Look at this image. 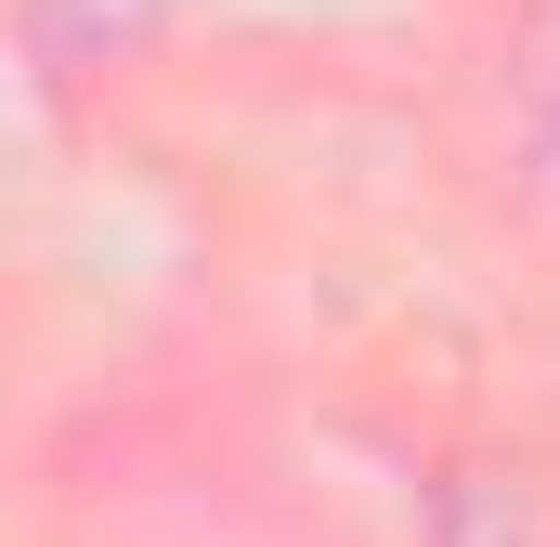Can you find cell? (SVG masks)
<instances>
[{
    "instance_id": "1",
    "label": "cell",
    "mask_w": 560,
    "mask_h": 547,
    "mask_svg": "<svg viewBox=\"0 0 560 547\" xmlns=\"http://www.w3.org/2000/svg\"><path fill=\"white\" fill-rule=\"evenodd\" d=\"M430 522H443V547H560L548 496H535V482H495V469H456V482L430 496Z\"/></svg>"
}]
</instances>
